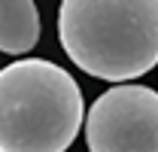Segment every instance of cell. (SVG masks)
<instances>
[{
	"mask_svg": "<svg viewBox=\"0 0 158 152\" xmlns=\"http://www.w3.org/2000/svg\"><path fill=\"white\" fill-rule=\"evenodd\" d=\"M58 37L88 76L137 79L158 64V0H61Z\"/></svg>",
	"mask_w": 158,
	"mask_h": 152,
	"instance_id": "6da1fadb",
	"label": "cell"
},
{
	"mask_svg": "<svg viewBox=\"0 0 158 152\" xmlns=\"http://www.w3.org/2000/svg\"><path fill=\"white\" fill-rule=\"evenodd\" d=\"M82 128V91L64 67L21 58L0 70V152H64Z\"/></svg>",
	"mask_w": 158,
	"mask_h": 152,
	"instance_id": "7a4b0ae2",
	"label": "cell"
},
{
	"mask_svg": "<svg viewBox=\"0 0 158 152\" xmlns=\"http://www.w3.org/2000/svg\"><path fill=\"white\" fill-rule=\"evenodd\" d=\"M91 152H158V91L146 85H116L85 116Z\"/></svg>",
	"mask_w": 158,
	"mask_h": 152,
	"instance_id": "3957f363",
	"label": "cell"
},
{
	"mask_svg": "<svg viewBox=\"0 0 158 152\" xmlns=\"http://www.w3.org/2000/svg\"><path fill=\"white\" fill-rule=\"evenodd\" d=\"M40 40V12L34 0H0V52L24 55Z\"/></svg>",
	"mask_w": 158,
	"mask_h": 152,
	"instance_id": "277c9868",
	"label": "cell"
}]
</instances>
